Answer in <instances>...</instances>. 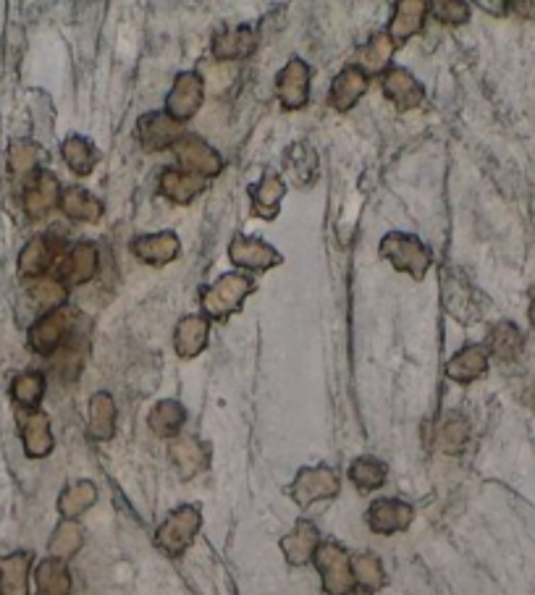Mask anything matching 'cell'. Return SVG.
Segmentation results:
<instances>
[{
    "label": "cell",
    "mask_w": 535,
    "mask_h": 595,
    "mask_svg": "<svg viewBox=\"0 0 535 595\" xmlns=\"http://www.w3.org/2000/svg\"><path fill=\"white\" fill-rule=\"evenodd\" d=\"M255 291V281L247 273H226L202 291V310L213 320H226L239 312L242 302Z\"/></svg>",
    "instance_id": "6da1fadb"
},
{
    "label": "cell",
    "mask_w": 535,
    "mask_h": 595,
    "mask_svg": "<svg viewBox=\"0 0 535 595\" xmlns=\"http://www.w3.org/2000/svg\"><path fill=\"white\" fill-rule=\"evenodd\" d=\"M381 257H386L391 265L415 281H423L425 273L431 270L433 255L417 236L402 234V231H391L381 239Z\"/></svg>",
    "instance_id": "7a4b0ae2"
},
{
    "label": "cell",
    "mask_w": 535,
    "mask_h": 595,
    "mask_svg": "<svg viewBox=\"0 0 535 595\" xmlns=\"http://www.w3.org/2000/svg\"><path fill=\"white\" fill-rule=\"evenodd\" d=\"M202 525V514L197 506H179L174 512L163 519V525L158 527L155 543L163 554L168 556H181L192 546L197 530Z\"/></svg>",
    "instance_id": "3957f363"
},
{
    "label": "cell",
    "mask_w": 535,
    "mask_h": 595,
    "mask_svg": "<svg viewBox=\"0 0 535 595\" xmlns=\"http://www.w3.org/2000/svg\"><path fill=\"white\" fill-rule=\"evenodd\" d=\"M315 567L323 577V588L328 595H344L355 588V572H352V556L339 543H323L315 551Z\"/></svg>",
    "instance_id": "277c9868"
},
{
    "label": "cell",
    "mask_w": 535,
    "mask_h": 595,
    "mask_svg": "<svg viewBox=\"0 0 535 595\" xmlns=\"http://www.w3.org/2000/svg\"><path fill=\"white\" fill-rule=\"evenodd\" d=\"M339 488V475L331 467H305L297 472L294 483L289 485V496L294 504L307 509L315 501L334 499Z\"/></svg>",
    "instance_id": "5b68a950"
},
{
    "label": "cell",
    "mask_w": 535,
    "mask_h": 595,
    "mask_svg": "<svg viewBox=\"0 0 535 595\" xmlns=\"http://www.w3.org/2000/svg\"><path fill=\"white\" fill-rule=\"evenodd\" d=\"M205 100V79L195 71H184L174 79V87L166 97V116L184 124L189 118H195V113L202 108Z\"/></svg>",
    "instance_id": "8992f818"
},
{
    "label": "cell",
    "mask_w": 535,
    "mask_h": 595,
    "mask_svg": "<svg viewBox=\"0 0 535 595\" xmlns=\"http://www.w3.org/2000/svg\"><path fill=\"white\" fill-rule=\"evenodd\" d=\"M229 260L244 270H271L284 263L281 252L258 236L237 234L229 244Z\"/></svg>",
    "instance_id": "52a82bcc"
},
{
    "label": "cell",
    "mask_w": 535,
    "mask_h": 595,
    "mask_svg": "<svg viewBox=\"0 0 535 595\" xmlns=\"http://www.w3.org/2000/svg\"><path fill=\"white\" fill-rule=\"evenodd\" d=\"M310 79H313V71L302 58H292L284 69L278 71L276 95L286 111L305 108L307 97H310Z\"/></svg>",
    "instance_id": "ba28073f"
},
{
    "label": "cell",
    "mask_w": 535,
    "mask_h": 595,
    "mask_svg": "<svg viewBox=\"0 0 535 595\" xmlns=\"http://www.w3.org/2000/svg\"><path fill=\"white\" fill-rule=\"evenodd\" d=\"M176 158L187 173H195V176H202V179H210V176H218L223 171V160L221 155L213 150V147L205 142V139L195 137V134H187L176 142Z\"/></svg>",
    "instance_id": "9c48e42d"
},
{
    "label": "cell",
    "mask_w": 535,
    "mask_h": 595,
    "mask_svg": "<svg viewBox=\"0 0 535 595\" xmlns=\"http://www.w3.org/2000/svg\"><path fill=\"white\" fill-rule=\"evenodd\" d=\"M139 145L145 147L147 153H160L168 147H176L181 137H184V124L174 121L166 113H147L139 118Z\"/></svg>",
    "instance_id": "30bf717a"
},
{
    "label": "cell",
    "mask_w": 535,
    "mask_h": 595,
    "mask_svg": "<svg viewBox=\"0 0 535 595\" xmlns=\"http://www.w3.org/2000/svg\"><path fill=\"white\" fill-rule=\"evenodd\" d=\"M71 331V315L66 310H50L45 312L35 326L29 328V346L37 354H53L56 349H61L66 336Z\"/></svg>",
    "instance_id": "8fae6325"
},
{
    "label": "cell",
    "mask_w": 535,
    "mask_h": 595,
    "mask_svg": "<svg viewBox=\"0 0 535 595\" xmlns=\"http://www.w3.org/2000/svg\"><path fill=\"white\" fill-rule=\"evenodd\" d=\"M61 200V187H58L56 173L37 171V176L24 189V210L29 221H45L50 210Z\"/></svg>",
    "instance_id": "7c38bea8"
},
{
    "label": "cell",
    "mask_w": 535,
    "mask_h": 595,
    "mask_svg": "<svg viewBox=\"0 0 535 595\" xmlns=\"http://www.w3.org/2000/svg\"><path fill=\"white\" fill-rule=\"evenodd\" d=\"M415 509L399 499H378L368 509V525L378 535H394L402 533L412 525Z\"/></svg>",
    "instance_id": "4fadbf2b"
},
{
    "label": "cell",
    "mask_w": 535,
    "mask_h": 595,
    "mask_svg": "<svg viewBox=\"0 0 535 595\" xmlns=\"http://www.w3.org/2000/svg\"><path fill=\"white\" fill-rule=\"evenodd\" d=\"M100 252L92 242L77 244L69 255L58 260V281L63 284H87L98 276Z\"/></svg>",
    "instance_id": "5bb4252c"
},
{
    "label": "cell",
    "mask_w": 535,
    "mask_h": 595,
    "mask_svg": "<svg viewBox=\"0 0 535 595\" xmlns=\"http://www.w3.org/2000/svg\"><path fill=\"white\" fill-rule=\"evenodd\" d=\"M368 74L360 69V66H347L341 69L339 74L331 82V90H328V105L339 113L352 111L365 92H368Z\"/></svg>",
    "instance_id": "9a60e30c"
},
{
    "label": "cell",
    "mask_w": 535,
    "mask_h": 595,
    "mask_svg": "<svg viewBox=\"0 0 535 595\" xmlns=\"http://www.w3.org/2000/svg\"><path fill=\"white\" fill-rule=\"evenodd\" d=\"M21 441L27 457L42 459L53 451V433H50V420L40 409H21L19 412Z\"/></svg>",
    "instance_id": "2e32d148"
},
{
    "label": "cell",
    "mask_w": 535,
    "mask_h": 595,
    "mask_svg": "<svg viewBox=\"0 0 535 595\" xmlns=\"http://www.w3.org/2000/svg\"><path fill=\"white\" fill-rule=\"evenodd\" d=\"M255 48H258V35H255V29L234 27L213 37L210 53H213L216 61L226 63V61H242V58H250L252 53H255Z\"/></svg>",
    "instance_id": "e0dca14e"
},
{
    "label": "cell",
    "mask_w": 535,
    "mask_h": 595,
    "mask_svg": "<svg viewBox=\"0 0 535 595\" xmlns=\"http://www.w3.org/2000/svg\"><path fill=\"white\" fill-rule=\"evenodd\" d=\"M181 244L179 236L171 234V231H160V234H147L139 236L132 242V252L137 260L147 265H166L171 260H176L179 255Z\"/></svg>",
    "instance_id": "ac0fdd59"
},
{
    "label": "cell",
    "mask_w": 535,
    "mask_h": 595,
    "mask_svg": "<svg viewBox=\"0 0 535 595\" xmlns=\"http://www.w3.org/2000/svg\"><path fill=\"white\" fill-rule=\"evenodd\" d=\"M320 548V535L318 527L307 519H299L294 530L281 540V551H284L286 561L294 567H302L310 559H315V551Z\"/></svg>",
    "instance_id": "d6986e66"
},
{
    "label": "cell",
    "mask_w": 535,
    "mask_h": 595,
    "mask_svg": "<svg viewBox=\"0 0 535 595\" xmlns=\"http://www.w3.org/2000/svg\"><path fill=\"white\" fill-rule=\"evenodd\" d=\"M210 339V320L205 315H187L179 320L174 333L176 354L181 360H192L208 346Z\"/></svg>",
    "instance_id": "ffe728a7"
},
{
    "label": "cell",
    "mask_w": 535,
    "mask_h": 595,
    "mask_svg": "<svg viewBox=\"0 0 535 595\" xmlns=\"http://www.w3.org/2000/svg\"><path fill=\"white\" fill-rule=\"evenodd\" d=\"M383 92H386L391 103L397 105L399 111H412V108L423 103L425 97L420 82L404 69H389L383 74Z\"/></svg>",
    "instance_id": "44dd1931"
},
{
    "label": "cell",
    "mask_w": 535,
    "mask_h": 595,
    "mask_svg": "<svg viewBox=\"0 0 535 595\" xmlns=\"http://www.w3.org/2000/svg\"><path fill=\"white\" fill-rule=\"evenodd\" d=\"M208 189V181L202 176H195V173L179 171V168H168L160 176V194L166 200L176 202V205H189V202L200 197L202 192Z\"/></svg>",
    "instance_id": "7402d4cb"
},
{
    "label": "cell",
    "mask_w": 535,
    "mask_h": 595,
    "mask_svg": "<svg viewBox=\"0 0 535 595\" xmlns=\"http://www.w3.org/2000/svg\"><path fill=\"white\" fill-rule=\"evenodd\" d=\"M425 16H428V3L425 0H399L389 24V37L394 40V45L407 42L412 35H417L423 29Z\"/></svg>",
    "instance_id": "603a6c76"
},
{
    "label": "cell",
    "mask_w": 535,
    "mask_h": 595,
    "mask_svg": "<svg viewBox=\"0 0 535 595\" xmlns=\"http://www.w3.org/2000/svg\"><path fill=\"white\" fill-rule=\"evenodd\" d=\"M247 194L252 200V213L260 215L263 221H273L278 215V208H281V200H284L286 184L276 173H265L258 184L247 187Z\"/></svg>",
    "instance_id": "cb8c5ba5"
},
{
    "label": "cell",
    "mask_w": 535,
    "mask_h": 595,
    "mask_svg": "<svg viewBox=\"0 0 535 595\" xmlns=\"http://www.w3.org/2000/svg\"><path fill=\"white\" fill-rule=\"evenodd\" d=\"M58 208L61 213L69 218V221L77 223H98L103 218L105 208L98 197H92L87 189L82 187H69L61 192V200H58Z\"/></svg>",
    "instance_id": "d4e9b609"
},
{
    "label": "cell",
    "mask_w": 535,
    "mask_h": 595,
    "mask_svg": "<svg viewBox=\"0 0 535 595\" xmlns=\"http://www.w3.org/2000/svg\"><path fill=\"white\" fill-rule=\"evenodd\" d=\"M29 567L32 554L27 551L0 559V595H29Z\"/></svg>",
    "instance_id": "484cf974"
},
{
    "label": "cell",
    "mask_w": 535,
    "mask_h": 595,
    "mask_svg": "<svg viewBox=\"0 0 535 595\" xmlns=\"http://www.w3.org/2000/svg\"><path fill=\"white\" fill-rule=\"evenodd\" d=\"M488 370V354L480 346H465L446 362V375L457 383H473Z\"/></svg>",
    "instance_id": "4316f807"
},
{
    "label": "cell",
    "mask_w": 535,
    "mask_h": 595,
    "mask_svg": "<svg viewBox=\"0 0 535 595\" xmlns=\"http://www.w3.org/2000/svg\"><path fill=\"white\" fill-rule=\"evenodd\" d=\"M35 582L37 595H71V575L66 561L53 559V556L37 564Z\"/></svg>",
    "instance_id": "83f0119b"
},
{
    "label": "cell",
    "mask_w": 535,
    "mask_h": 595,
    "mask_svg": "<svg viewBox=\"0 0 535 595\" xmlns=\"http://www.w3.org/2000/svg\"><path fill=\"white\" fill-rule=\"evenodd\" d=\"M171 459L179 467L181 478H195L208 467V451L197 438H176L171 443Z\"/></svg>",
    "instance_id": "f1b7e54d"
},
{
    "label": "cell",
    "mask_w": 535,
    "mask_h": 595,
    "mask_svg": "<svg viewBox=\"0 0 535 595\" xmlns=\"http://www.w3.org/2000/svg\"><path fill=\"white\" fill-rule=\"evenodd\" d=\"M394 50H397L394 40L386 32H378V35L370 37L365 48H360V56H357L360 69L365 74H386L391 58H394Z\"/></svg>",
    "instance_id": "f546056e"
},
{
    "label": "cell",
    "mask_w": 535,
    "mask_h": 595,
    "mask_svg": "<svg viewBox=\"0 0 535 595\" xmlns=\"http://www.w3.org/2000/svg\"><path fill=\"white\" fill-rule=\"evenodd\" d=\"M116 433V402L111 394H95L90 399V436L95 441H111Z\"/></svg>",
    "instance_id": "4dcf8cb0"
},
{
    "label": "cell",
    "mask_w": 535,
    "mask_h": 595,
    "mask_svg": "<svg viewBox=\"0 0 535 595\" xmlns=\"http://www.w3.org/2000/svg\"><path fill=\"white\" fill-rule=\"evenodd\" d=\"M147 423H150L155 436L174 438L179 436L184 423H187V412H184V407L176 399H166V402L155 404L150 417H147Z\"/></svg>",
    "instance_id": "1f68e13d"
},
{
    "label": "cell",
    "mask_w": 535,
    "mask_h": 595,
    "mask_svg": "<svg viewBox=\"0 0 535 595\" xmlns=\"http://www.w3.org/2000/svg\"><path fill=\"white\" fill-rule=\"evenodd\" d=\"M522 344H525V339H522L520 328H517L515 323H509V320L494 326L491 333H488L491 354H494L499 362H515L522 354Z\"/></svg>",
    "instance_id": "d6a6232c"
},
{
    "label": "cell",
    "mask_w": 535,
    "mask_h": 595,
    "mask_svg": "<svg viewBox=\"0 0 535 595\" xmlns=\"http://www.w3.org/2000/svg\"><path fill=\"white\" fill-rule=\"evenodd\" d=\"M53 257H56V250L50 247L48 239H32V242L21 250L19 255V273L24 278H40L48 273V268L53 265Z\"/></svg>",
    "instance_id": "836d02e7"
},
{
    "label": "cell",
    "mask_w": 535,
    "mask_h": 595,
    "mask_svg": "<svg viewBox=\"0 0 535 595\" xmlns=\"http://www.w3.org/2000/svg\"><path fill=\"white\" fill-rule=\"evenodd\" d=\"M98 501V488L90 480H79V483L69 485L58 499V512L63 519H77L79 514H84L92 504Z\"/></svg>",
    "instance_id": "e575fe53"
},
{
    "label": "cell",
    "mask_w": 535,
    "mask_h": 595,
    "mask_svg": "<svg viewBox=\"0 0 535 595\" xmlns=\"http://www.w3.org/2000/svg\"><path fill=\"white\" fill-rule=\"evenodd\" d=\"M61 155L66 160V166L77 176H90L98 166V150L92 147L90 139L84 137H69L61 145Z\"/></svg>",
    "instance_id": "d590c367"
},
{
    "label": "cell",
    "mask_w": 535,
    "mask_h": 595,
    "mask_svg": "<svg viewBox=\"0 0 535 595\" xmlns=\"http://www.w3.org/2000/svg\"><path fill=\"white\" fill-rule=\"evenodd\" d=\"M11 396L21 409H37L45 396V375L42 373H21L11 383Z\"/></svg>",
    "instance_id": "8d00e7d4"
},
{
    "label": "cell",
    "mask_w": 535,
    "mask_h": 595,
    "mask_svg": "<svg viewBox=\"0 0 535 595\" xmlns=\"http://www.w3.org/2000/svg\"><path fill=\"white\" fill-rule=\"evenodd\" d=\"M467 438H470V425H467L465 417L452 415L446 417L444 423L436 428V449H441L444 454H457V451L465 449Z\"/></svg>",
    "instance_id": "74e56055"
},
{
    "label": "cell",
    "mask_w": 535,
    "mask_h": 595,
    "mask_svg": "<svg viewBox=\"0 0 535 595\" xmlns=\"http://www.w3.org/2000/svg\"><path fill=\"white\" fill-rule=\"evenodd\" d=\"M79 548H82V527H79L74 519H63L48 543L50 556H53V559L66 561L77 554Z\"/></svg>",
    "instance_id": "f35d334b"
},
{
    "label": "cell",
    "mask_w": 535,
    "mask_h": 595,
    "mask_svg": "<svg viewBox=\"0 0 535 595\" xmlns=\"http://www.w3.org/2000/svg\"><path fill=\"white\" fill-rule=\"evenodd\" d=\"M349 480L360 488V491H378L386 483V464L373 457H360L349 467Z\"/></svg>",
    "instance_id": "ab89813d"
},
{
    "label": "cell",
    "mask_w": 535,
    "mask_h": 595,
    "mask_svg": "<svg viewBox=\"0 0 535 595\" xmlns=\"http://www.w3.org/2000/svg\"><path fill=\"white\" fill-rule=\"evenodd\" d=\"M42 158V150L29 139H14L8 147V166L16 176H29Z\"/></svg>",
    "instance_id": "60d3db41"
},
{
    "label": "cell",
    "mask_w": 535,
    "mask_h": 595,
    "mask_svg": "<svg viewBox=\"0 0 535 595\" xmlns=\"http://www.w3.org/2000/svg\"><path fill=\"white\" fill-rule=\"evenodd\" d=\"M352 572H355V582H360V588L378 590L383 588V582H386L381 559L373 554L352 556Z\"/></svg>",
    "instance_id": "b9f144b4"
},
{
    "label": "cell",
    "mask_w": 535,
    "mask_h": 595,
    "mask_svg": "<svg viewBox=\"0 0 535 595\" xmlns=\"http://www.w3.org/2000/svg\"><path fill=\"white\" fill-rule=\"evenodd\" d=\"M32 299H35L37 305L45 307V310H61L66 305V299H69V286L63 284V281H37L32 289H29Z\"/></svg>",
    "instance_id": "7bdbcfd3"
},
{
    "label": "cell",
    "mask_w": 535,
    "mask_h": 595,
    "mask_svg": "<svg viewBox=\"0 0 535 595\" xmlns=\"http://www.w3.org/2000/svg\"><path fill=\"white\" fill-rule=\"evenodd\" d=\"M315 150L313 147H307V145H294L289 153H286V168L297 176L302 184H307V181L313 179V173H315Z\"/></svg>",
    "instance_id": "ee69618b"
},
{
    "label": "cell",
    "mask_w": 535,
    "mask_h": 595,
    "mask_svg": "<svg viewBox=\"0 0 535 595\" xmlns=\"http://www.w3.org/2000/svg\"><path fill=\"white\" fill-rule=\"evenodd\" d=\"M428 8H431L433 16H436L438 21L452 24V27H457V24H465V21L470 19V6H467V3H462V0H436V3H431Z\"/></svg>",
    "instance_id": "f6af8a7d"
},
{
    "label": "cell",
    "mask_w": 535,
    "mask_h": 595,
    "mask_svg": "<svg viewBox=\"0 0 535 595\" xmlns=\"http://www.w3.org/2000/svg\"><path fill=\"white\" fill-rule=\"evenodd\" d=\"M56 370L61 373L63 381H74V378H79V373H82V354H79L77 344L63 346Z\"/></svg>",
    "instance_id": "bcb514c9"
},
{
    "label": "cell",
    "mask_w": 535,
    "mask_h": 595,
    "mask_svg": "<svg viewBox=\"0 0 535 595\" xmlns=\"http://www.w3.org/2000/svg\"><path fill=\"white\" fill-rule=\"evenodd\" d=\"M344 595H373V590H368V588H360V585H355V588L349 590V593H344Z\"/></svg>",
    "instance_id": "7dc6e473"
},
{
    "label": "cell",
    "mask_w": 535,
    "mask_h": 595,
    "mask_svg": "<svg viewBox=\"0 0 535 595\" xmlns=\"http://www.w3.org/2000/svg\"><path fill=\"white\" fill-rule=\"evenodd\" d=\"M528 318H530V326L535 328V294H533V302H530V312H528Z\"/></svg>",
    "instance_id": "c3c4849f"
}]
</instances>
